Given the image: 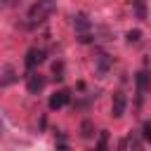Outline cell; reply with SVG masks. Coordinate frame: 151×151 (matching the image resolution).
<instances>
[{"label":"cell","mask_w":151,"mask_h":151,"mask_svg":"<svg viewBox=\"0 0 151 151\" xmlns=\"http://www.w3.org/2000/svg\"><path fill=\"white\" fill-rule=\"evenodd\" d=\"M68 101H71V92H68V90H59V92H54V94L50 97L47 106H50L52 111H59V109H64Z\"/></svg>","instance_id":"obj_4"},{"label":"cell","mask_w":151,"mask_h":151,"mask_svg":"<svg viewBox=\"0 0 151 151\" xmlns=\"http://www.w3.org/2000/svg\"><path fill=\"white\" fill-rule=\"evenodd\" d=\"M111 66H113V59L106 52H97L94 54V71H97V76H106L111 71Z\"/></svg>","instance_id":"obj_3"},{"label":"cell","mask_w":151,"mask_h":151,"mask_svg":"<svg viewBox=\"0 0 151 151\" xmlns=\"http://www.w3.org/2000/svg\"><path fill=\"white\" fill-rule=\"evenodd\" d=\"M2 5L5 7H12V5H17V0H2Z\"/></svg>","instance_id":"obj_16"},{"label":"cell","mask_w":151,"mask_h":151,"mask_svg":"<svg viewBox=\"0 0 151 151\" xmlns=\"http://www.w3.org/2000/svg\"><path fill=\"white\" fill-rule=\"evenodd\" d=\"M52 71H54V78H57V80H61V78H64V64H54V68H52Z\"/></svg>","instance_id":"obj_15"},{"label":"cell","mask_w":151,"mask_h":151,"mask_svg":"<svg viewBox=\"0 0 151 151\" xmlns=\"http://www.w3.org/2000/svg\"><path fill=\"white\" fill-rule=\"evenodd\" d=\"M42 87H45V78L40 76V73H28L26 76V90L31 92V94H38V92H42Z\"/></svg>","instance_id":"obj_7"},{"label":"cell","mask_w":151,"mask_h":151,"mask_svg":"<svg viewBox=\"0 0 151 151\" xmlns=\"http://www.w3.org/2000/svg\"><path fill=\"white\" fill-rule=\"evenodd\" d=\"M134 85H137V92H139V97H144V94L151 90V73H149L146 68H142V71L134 76Z\"/></svg>","instance_id":"obj_6"},{"label":"cell","mask_w":151,"mask_h":151,"mask_svg":"<svg viewBox=\"0 0 151 151\" xmlns=\"http://www.w3.org/2000/svg\"><path fill=\"white\" fill-rule=\"evenodd\" d=\"M132 9H134V17H137L139 21L146 19V2H144V0H132Z\"/></svg>","instance_id":"obj_10"},{"label":"cell","mask_w":151,"mask_h":151,"mask_svg":"<svg viewBox=\"0 0 151 151\" xmlns=\"http://www.w3.org/2000/svg\"><path fill=\"white\" fill-rule=\"evenodd\" d=\"M94 134V125H92V120H83V125H80V137H92Z\"/></svg>","instance_id":"obj_11"},{"label":"cell","mask_w":151,"mask_h":151,"mask_svg":"<svg viewBox=\"0 0 151 151\" xmlns=\"http://www.w3.org/2000/svg\"><path fill=\"white\" fill-rule=\"evenodd\" d=\"M14 80H17V71H14L12 66H5V68H2V78H0V85L7 87V85H12Z\"/></svg>","instance_id":"obj_9"},{"label":"cell","mask_w":151,"mask_h":151,"mask_svg":"<svg viewBox=\"0 0 151 151\" xmlns=\"http://www.w3.org/2000/svg\"><path fill=\"white\" fill-rule=\"evenodd\" d=\"M57 9V0H38V2H33L31 5V9H28V26H38V24H42L52 12Z\"/></svg>","instance_id":"obj_1"},{"label":"cell","mask_w":151,"mask_h":151,"mask_svg":"<svg viewBox=\"0 0 151 151\" xmlns=\"http://www.w3.org/2000/svg\"><path fill=\"white\" fill-rule=\"evenodd\" d=\"M142 137H144V142H151V120H146L142 125Z\"/></svg>","instance_id":"obj_14"},{"label":"cell","mask_w":151,"mask_h":151,"mask_svg":"<svg viewBox=\"0 0 151 151\" xmlns=\"http://www.w3.org/2000/svg\"><path fill=\"white\" fill-rule=\"evenodd\" d=\"M125 106H127V97H125V92H113V99H111V113H113V118H120L123 113H125Z\"/></svg>","instance_id":"obj_5"},{"label":"cell","mask_w":151,"mask_h":151,"mask_svg":"<svg viewBox=\"0 0 151 151\" xmlns=\"http://www.w3.org/2000/svg\"><path fill=\"white\" fill-rule=\"evenodd\" d=\"M139 40H142V31H130V33H127V42H130V45H137Z\"/></svg>","instance_id":"obj_13"},{"label":"cell","mask_w":151,"mask_h":151,"mask_svg":"<svg viewBox=\"0 0 151 151\" xmlns=\"http://www.w3.org/2000/svg\"><path fill=\"white\" fill-rule=\"evenodd\" d=\"M106 142H109V132L104 130V132L99 134V142H97V146H94L92 151H109V146H106Z\"/></svg>","instance_id":"obj_12"},{"label":"cell","mask_w":151,"mask_h":151,"mask_svg":"<svg viewBox=\"0 0 151 151\" xmlns=\"http://www.w3.org/2000/svg\"><path fill=\"white\" fill-rule=\"evenodd\" d=\"M73 28H76V33H80V35H87V31L92 28V21H90V17H87V14H76V17H73Z\"/></svg>","instance_id":"obj_8"},{"label":"cell","mask_w":151,"mask_h":151,"mask_svg":"<svg viewBox=\"0 0 151 151\" xmlns=\"http://www.w3.org/2000/svg\"><path fill=\"white\" fill-rule=\"evenodd\" d=\"M45 61V52L42 50H38V47H31L28 52H26V59H24V64H26V71L28 73H33L35 71V66H40Z\"/></svg>","instance_id":"obj_2"}]
</instances>
